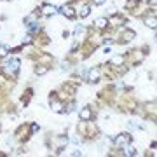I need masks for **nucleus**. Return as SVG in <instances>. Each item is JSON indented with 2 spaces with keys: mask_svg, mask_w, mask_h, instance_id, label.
<instances>
[{
  "mask_svg": "<svg viewBox=\"0 0 157 157\" xmlns=\"http://www.w3.org/2000/svg\"><path fill=\"white\" fill-rule=\"evenodd\" d=\"M17 70H19V59L17 58L7 59V63H5V73L7 75H16Z\"/></svg>",
  "mask_w": 157,
  "mask_h": 157,
  "instance_id": "obj_1",
  "label": "nucleus"
},
{
  "mask_svg": "<svg viewBox=\"0 0 157 157\" xmlns=\"http://www.w3.org/2000/svg\"><path fill=\"white\" fill-rule=\"evenodd\" d=\"M129 142H131V135L129 133H122V135H119L115 138V145H119V147H126V145H129Z\"/></svg>",
  "mask_w": 157,
  "mask_h": 157,
  "instance_id": "obj_2",
  "label": "nucleus"
},
{
  "mask_svg": "<svg viewBox=\"0 0 157 157\" xmlns=\"http://www.w3.org/2000/svg\"><path fill=\"white\" fill-rule=\"evenodd\" d=\"M98 77H100V70H98V68H91V70L87 72V80H89V82H96Z\"/></svg>",
  "mask_w": 157,
  "mask_h": 157,
  "instance_id": "obj_3",
  "label": "nucleus"
},
{
  "mask_svg": "<svg viewBox=\"0 0 157 157\" xmlns=\"http://www.w3.org/2000/svg\"><path fill=\"white\" fill-rule=\"evenodd\" d=\"M61 14L66 16V17H73V16H75V10H73V7H70V5H63V7H61Z\"/></svg>",
  "mask_w": 157,
  "mask_h": 157,
  "instance_id": "obj_4",
  "label": "nucleus"
},
{
  "mask_svg": "<svg viewBox=\"0 0 157 157\" xmlns=\"http://www.w3.org/2000/svg\"><path fill=\"white\" fill-rule=\"evenodd\" d=\"M42 14H44V16H52V14H56L54 5H44V7H42Z\"/></svg>",
  "mask_w": 157,
  "mask_h": 157,
  "instance_id": "obj_5",
  "label": "nucleus"
},
{
  "mask_svg": "<svg viewBox=\"0 0 157 157\" xmlns=\"http://www.w3.org/2000/svg\"><path fill=\"white\" fill-rule=\"evenodd\" d=\"M91 117H93V114H91L89 108H82V110H80V119H82V121H89Z\"/></svg>",
  "mask_w": 157,
  "mask_h": 157,
  "instance_id": "obj_6",
  "label": "nucleus"
},
{
  "mask_svg": "<svg viewBox=\"0 0 157 157\" xmlns=\"http://www.w3.org/2000/svg\"><path fill=\"white\" fill-rule=\"evenodd\" d=\"M122 37H124V40H128V42H129V40H133V38H135V37H136V33H135V31H133V30H126V31H124V35H122Z\"/></svg>",
  "mask_w": 157,
  "mask_h": 157,
  "instance_id": "obj_7",
  "label": "nucleus"
},
{
  "mask_svg": "<svg viewBox=\"0 0 157 157\" xmlns=\"http://www.w3.org/2000/svg\"><path fill=\"white\" fill-rule=\"evenodd\" d=\"M108 24V19L107 17H100V19H96V26L98 28H105Z\"/></svg>",
  "mask_w": 157,
  "mask_h": 157,
  "instance_id": "obj_8",
  "label": "nucleus"
},
{
  "mask_svg": "<svg viewBox=\"0 0 157 157\" xmlns=\"http://www.w3.org/2000/svg\"><path fill=\"white\" fill-rule=\"evenodd\" d=\"M89 12H91L89 5H82V9H80V17H87V16H89Z\"/></svg>",
  "mask_w": 157,
  "mask_h": 157,
  "instance_id": "obj_9",
  "label": "nucleus"
},
{
  "mask_svg": "<svg viewBox=\"0 0 157 157\" xmlns=\"http://www.w3.org/2000/svg\"><path fill=\"white\" fill-rule=\"evenodd\" d=\"M51 107H52V110H54V112H59V110L63 108V107H61V103H59V101H56V100H51Z\"/></svg>",
  "mask_w": 157,
  "mask_h": 157,
  "instance_id": "obj_10",
  "label": "nucleus"
},
{
  "mask_svg": "<svg viewBox=\"0 0 157 157\" xmlns=\"http://www.w3.org/2000/svg\"><path fill=\"white\" fill-rule=\"evenodd\" d=\"M145 24L150 26V28H156V17H147L145 19Z\"/></svg>",
  "mask_w": 157,
  "mask_h": 157,
  "instance_id": "obj_11",
  "label": "nucleus"
},
{
  "mask_svg": "<svg viewBox=\"0 0 157 157\" xmlns=\"http://www.w3.org/2000/svg\"><path fill=\"white\" fill-rule=\"evenodd\" d=\"M35 73H37V75H44V73H47V66H37V68H35Z\"/></svg>",
  "mask_w": 157,
  "mask_h": 157,
  "instance_id": "obj_12",
  "label": "nucleus"
},
{
  "mask_svg": "<svg viewBox=\"0 0 157 157\" xmlns=\"http://www.w3.org/2000/svg\"><path fill=\"white\" fill-rule=\"evenodd\" d=\"M112 65H122V56H114L112 58Z\"/></svg>",
  "mask_w": 157,
  "mask_h": 157,
  "instance_id": "obj_13",
  "label": "nucleus"
},
{
  "mask_svg": "<svg viewBox=\"0 0 157 157\" xmlns=\"http://www.w3.org/2000/svg\"><path fill=\"white\" fill-rule=\"evenodd\" d=\"M126 156H136V150L129 145H126Z\"/></svg>",
  "mask_w": 157,
  "mask_h": 157,
  "instance_id": "obj_14",
  "label": "nucleus"
},
{
  "mask_svg": "<svg viewBox=\"0 0 157 157\" xmlns=\"http://www.w3.org/2000/svg\"><path fill=\"white\" fill-rule=\"evenodd\" d=\"M82 31H84V28H82V26H77V28H75V35H80Z\"/></svg>",
  "mask_w": 157,
  "mask_h": 157,
  "instance_id": "obj_15",
  "label": "nucleus"
},
{
  "mask_svg": "<svg viewBox=\"0 0 157 157\" xmlns=\"http://www.w3.org/2000/svg\"><path fill=\"white\" fill-rule=\"evenodd\" d=\"M5 54H7V49L3 45H0V56H5Z\"/></svg>",
  "mask_w": 157,
  "mask_h": 157,
  "instance_id": "obj_16",
  "label": "nucleus"
},
{
  "mask_svg": "<svg viewBox=\"0 0 157 157\" xmlns=\"http://www.w3.org/2000/svg\"><path fill=\"white\" fill-rule=\"evenodd\" d=\"M107 0H94V5H101V3H105Z\"/></svg>",
  "mask_w": 157,
  "mask_h": 157,
  "instance_id": "obj_17",
  "label": "nucleus"
}]
</instances>
